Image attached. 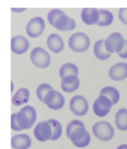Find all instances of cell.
Segmentation results:
<instances>
[{
	"label": "cell",
	"instance_id": "6da1fadb",
	"mask_svg": "<svg viewBox=\"0 0 127 149\" xmlns=\"http://www.w3.org/2000/svg\"><path fill=\"white\" fill-rule=\"evenodd\" d=\"M37 119L35 109L31 105L23 107L17 113V122L22 130H28L33 127Z\"/></svg>",
	"mask_w": 127,
	"mask_h": 149
},
{
	"label": "cell",
	"instance_id": "7a4b0ae2",
	"mask_svg": "<svg viewBox=\"0 0 127 149\" xmlns=\"http://www.w3.org/2000/svg\"><path fill=\"white\" fill-rule=\"evenodd\" d=\"M93 134L97 139L103 141H108L113 138L115 130L113 127L106 121L96 122L93 127Z\"/></svg>",
	"mask_w": 127,
	"mask_h": 149
},
{
	"label": "cell",
	"instance_id": "3957f363",
	"mask_svg": "<svg viewBox=\"0 0 127 149\" xmlns=\"http://www.w3.org/2000/svg\"><path fill=\"white\" fill-rule=\"evenodd\" d=\"M90 38L85 33H75L69 39V46L74 52H82L87 50L90 46Z\"/></svg>",
	"mask_w": 127,
	"mask_h": 149
},
{
	"label": "cell",
	"instance_id": "277c9868",
	"mask_svg": "<svg viewBox=\"0 0 127 149\" xmlns=\"http://www.w3.org/2000/svg\"><path fill=\"white\" fill-rule=\"evenodd\" d=\"M31 62L38 68L48 67L51 62L50 55L45 49L42 47H35L31 52Z\"/></svg>",
	"mask_w": 127,
	"mask_h": 149
},
{
	"label": "cell",
	"instance_id": "5b68a950",
	"mask_svg": "<svg viewBox=\"0 0 127 149\" xmlns=\"http://www.w3.org/2000/svg\"><path fill=\"white\" fill-rule=\"evenodd\" d=\"M69 139L72 143L78 148H83L89 145L90 142V136L85 127H79L75 129L71 134Z\"/></svg>",
	"mask_w": 127,
	"mask_h": 149
},
{
	"label": "cell",
	"instance_id": "8992f818",
	"mask_svg": "<svg viewBox=\"0 0 127 149\" xmlns=\"http://www.w3.org/2000/svg\"><path fill=\"white\" fill-rule=\"evenodd\" d=\"M125 45V40L121 33L117 32L112 33L105 40V48L109 53H119L122 50Z\"/></svg>",
	"mask_w": 127,
	"mask_h": 149
},
{
	"label": "cell",
	"instance_id": "52a82bcc",
	"mask_svg": "<svg viewBox=\"0 0 127 149\" xmlns=\"http://www.w3.org/2000/svg\"><path fill=\"white\" fill-rule=\"evenodd\" d=\"M111 100L105 95H100L93 103V112L98 117H103L108 115L112 106Z\"/></svg>",
	"mask_w": 127,
	"mask_h": 149
},
{
	"label": "cell",
	"instance_id": "ba28073f",
	"mask_svg": "<svg viewBox=\"0 0 127 149\" xmlns=\"http://www.w3.org/2000/svg\"><path fill=\"white\" fill-rule=\"evenodd\" d=\"M44 102L49 108L54 110H58L64 107L65 99L61 93L57 91L52 90L47 93L44 97Z\"/></svg>",
	"mask_w": 127,
	"mask_h": 149
},
{
	"label": "cell",
	"instance_id": "9c48e42d",
	"mask_svg": "<svg viewBox=\"0 0 127 149\" xmlns=\"http://www.w3.org/2000/svg\"><path fill=\"white\" fill-rule=\"evenodd\" d=\"M70 109L76 116L86 115L88 111V101L82 95H75L70 101Z\"/></svg>",
	"mask_w": 127,
	"mask_h": 149
},
{
	"label": "cell",
	"instance_id": "30bf717a",
	"mask_svg": "<svg viewBox=\"0 0 127 149\" xmlns=\"http://www.w3.org/2000/svg\"><path fill=\"white\" fill-rule=\"evenodd\" d=\"M34 136L39 141L44 142L50 139L52 136V129L47 121L39 122L34 129Z\"/></svg>",
	"mask_w": 127,
	"mask_h": 149
},
{
	"label": "cell",
	"instance_id": "8fae6325",
	"mask_svg": "<svg viewBox=\"0 0 127 149\" xmlns=\"http://www.w3.org/2000/svg\"><path fill=\"white\" fill-rule=\"evenodd\" d=\"M44 24L42 18L34 17L29 21L26 26V33L31 38H37L40 36L44 32Z\"/></svg>",
	"mask_w": 127,
	"mask_h": 149
},
{
	"label": "cell",
	"instance_id": "7c38bea8",
	"mask_svg": "<svg viewBox=\"0 0 127 149\" xmlns=\"http://www.w3.org/2000/svg\"><path fill=\"white\" fill-rule=\"evenodd\" d=\"M109 77L115 81H119L127 78V63L119 62L113 65L109 71Z\"/></svg>",
	"mask_w": 127,
	"mask_h": 149
},
{
	"label": "cell",
	"instance_id": "4fadbf2b",
	"mask_svg": "<svg viewBox=\"0 0 127 149\" xmlns=\"http://www.w3.org/2000/svg\"><path fill=\"white\" fill-rule=\"evenodd\" d=\"M30 43L24 36H17L12 38L11 42V51L16 54H24L29 49Z\"/></svg>",
	"mask_w": 127,
	"mask_h": 149
},
{
	"label": "cell",
	"instance_id": "5bb4252c",
	"mask_svg": "<svg viewBox=\"0 0 127 149\" xmlns=\"http://www.w3.org/2000/svg\"><path fill=\"white\" fill-rule=\"evenodd\" d=\"M54 27L59 31H72L76 28V21L72 18L64 14L57 18L54 23Z\"/></svg>",
	"mask_w": 127,
	"mask_h": 149
},
{
	"label": "cell",
	"instance_id": "9a60e30c",
	"mask_svg": "<svg viewBox=\"0 0 127 149\" xmlns=\"http://www.w3.org/2000/svg\"><path fill=\"white\" fill-rule=\"evenodd\" d=\"M81 19L87 25L98 24L100 19L99 10L95 8H85L82 10Z\"/></svg>",
	"mask_w": 127,
	"mask_h": 149
},
{
	"label": "cell",
	"instance_id": "2e32d148",
	"mask_svg": "<svg viewBox=\"0 0 127 149\" xmlns=\"http://www.w3.org/2000/svg\"><path fill=\"white\" fill-rule=\"evenodd\" d=\"M31 143V139L25 134L15 135L11 139V146L15 149H28Z\"/></svg>",
	"mask_w": 127,
	"mask_h": 149
},
{
	"label": "cell",
	"instance_id": "e0dca14e",
	"mask_svg": "<svg viewBox=\"0 0 127 149\" xmlns=\"http://www.w3.org/2000/svg\"><path fill=\"white\" fill-rule=\"evenodd\" d=\"M80 86V80L77 76H67L62 79L61 87L64 92L72 93L76 91Z\"/></svg>",
	"mask_w": 127,
	"mask_h": 149
},
{
	"label": "cell",
	"instance_id": "ac0fdd59",
	"mask_svg": "<svg viewBox=\"0 0 127 149\" xmlns=\"http://www.w3.org/2000/svg\"><path fill=\"white\" fill-rule=\"evenodd\" d=\"M48 48L54 53H59L64 49V43L62 38L58 34H51L47 40Z\"/></svg>",
	"mask_w": 127,
	"mask_h": 149
},
{
	"label": "cell",
	"instance_id": "d6986e66",
	"mask_svg": "<svg viewBox=\"0 0 127 149\" xmlns=\"http://www.w3.org/2000/svg\"><path fill=\"white\" fill-rule=\"evenodd\" d=\"M30 98V92L26 88H21L12 97V103L16 106L22 105L27 103Z\"/></svg>",
	"mask_w": 127,
	"mask_h": 149
},
{
	"label": "cell",
	"instance_id": "ffe728a7",
	"mask_svg": "<svg viewBox=\"0 0 127 149\" xmlns=\"http://www.w3.org/2000/svg\"><path fill=\"white\" fill-rule=\"evenodd\" d=\"M93 50L95 55L100 60H106L111 56V54L105 48V40H99L97 41L94 45Z\"/></svg>",
	"mask_w": 127,
	"mask_h": 149
},
{
	"label": "cell",
	"instance_id": "44dd1931",
	"mask_svg": "<svg viewBox=\"0 0 127 149\" xmlns=\"http://www.w3.org/2000/svg\"><path fill=\"white\" fill-rule=\"evenodd\" d=\"M115 125L121 131L127 130V110L121 108L117 112L115 115Z\"/></svg>",
	"mask_w": 127,
	"mask_h": 149
},
{
	"label": "cell",
	"instance_id": "7402d4cb",
	"mask_svg": "<svg viewBox=\"0 0 127 149\" xmlns=\"http://www.w3.org/2000/svg\"><path fill=\"white\" fill-rule=\"evenodd\" d=\"M100 95H105L111 100L112 105H116L120 98L119 93L118 90L112 86H106L100 91Z\"/></svg>",
	"mask_w": 127,
	"mask_h": 149
},
{
	"label": "cell",
	"instance_id": "603a6c76",
	"mask_svg": "<svg viewBox=\"0 0 127 149\" xmlns=\"http://www.w3.org/2000/svg\"><path fill=\"white\" fill-rule=\"evenodd\" d=\"M78 76V69L77 66L73 63H67L62 66L59 69V76L62 79L67 76Z\"/></svg>",
	"mask_w": 127,
	"mask_h": 149
},
{
	"label": "cell",
	"instance_id": "cb8c5ba5",
	"mask_svg": "<svg viewBox=\"0 0 127 149\" xmlns=\"http://www.w3.org/2000/svg\"><path fill=\"white\" fill-rule=\"evenodd\" d=\"M100 19L98 22V26H108L112 24L114 20V16L108 10L100 9Z\"/></svg>",
	"mask_w": 127,
	"mask_h": 149
},
{
	"label": "cell",
	"instance_id": "d4e9b609",
	"mask_svg": "<svg viewBox=\"0 0 127 149\" xmlns=\"http://www.w3.org/2000/svg\"><path fill=\"white\" fill-rule=\"evenodd\" d=\"M47 122L50 124L52 129V136L51 138L52 141H56L60 138L62 134V127L59 121L57 120H49Z\"/></svg>",
	"mask_w": 127,
	"mask_h": 149
},
{
	"label": "cell",
	"instance_id": "484cf974",
	"mask_svg": "<svg viewBox=\"0 0 127 149\" xmlns=\"http://www.w3.org/2000/svg\"><path fill=\"white\" fill-rule=\"evenodd\" d=\"M53 90L52 87L48 84H42L37 88V91H36V94L38 99L42 102L44 101V97L46 95L49 91Z\"/></svg>",
	"mask_w": 127,
	"mask_h": 149
},
{
	"label": "cell",
	"instance_id": "4316f807",
	"mask_svg": "<svg viewBox=\"0 0 127 149\" xmlns=\"http://www.w3.org/2000/svg\"><path fill=\"white\" fill-rule=\"evenodd\" d=\"M64 14V11L60 9H54L51 10V11L48 13V15H47V19H48L49 23L52 25V26H54V23H55V21L57 19V18H58L59 16H61V15Z\"/></svg>",
	"mask_w": 127,
	"mask_h": 149
},
{
	"label": "cell",
	"instance_id": "83f0119b",
	"mask_svg": "<svg viewBox=\"0 0 127 149\" xmlns=\"http://www.w3.org/2000/svg\"><path fill=\"white\" fill-rule=\"evenodd\" d=\"M85 127V125H84V124L81 122V121L74 120L73 121H71V122H69L68 126H67V137L69 139L71 134V132H73V130H75V129L78 128V127Z\"/></svg>",
	"mask_w": 127,
	"mask_h": 149
},
{
	"label": "cell",
	"instance_id": "f1b7e54d",
	"mask_svg": "<svg viewBox=\"0 0 127 149\" xmlns=\"http://www.w3.org/2000/svg\"><path fill=\"white\" fill-rule=\"evenodd\" d=\"M11 129L14 131H21L22 130L19 127L17 122V113H14L11 115Z\"/></svg>",
	"mask_w": 127,
	"mask_h": 149
},
{
	"label": "cell",
	"instance_id": "f546056e",
	"mask_svg": "<svg viewBox=\"0 0 127 149\" xmlns=\"http://www.w3.org/2000/svg\"><path fill=\"white\" fill-rule=\"evenodd\" d=\"M118 16L120 21L127 25V8H121L119 11Z\"/></svg>",
	"mask_w": 127,
	"mask_h": 149
},
{
	"label": "cell",
	"instance_id": "4dcf8cb0",
	"mask_svg": "<svg viewBox=\"0 0 127 149\" xmlns=\"http://www.w3.org/2000/svg\"><path fill=\"white\" fill-rule=\"evenodd\" d=\"M118 55L122 59H127V40H125V45L123 49L118 53Z\"/></svg>",
	"mask_w": 127,
	"mask_h": 149
},
{
	"label": "cell",
	"instance_id": "1f68e13d",
	"mask_svg": "<svg viewBox=\"0 0 127 149\" xmlns=\"http://www.w3.org/2000/svg\"><path fill=\"white\" fill-rule=\"evenodd\" d=\"M117 149H127V145L126 144H123V145L119 146L117 148Z\"/></svg>",
	"mask_w": 127,
	"mask_h": 149
},
{
	"label": "cell",
	"instance_id": "d6a6232c",
	"mask_svg": "<svg viewBox=\"0 0 127 149\" xmlns=\"http://www.w3.org/2000/svg\"><path fill=\"white\" fill-rule=\"evenodd\" d=\"M25 9H12V11H24Z\"/></svg>",
	"mask_w": 127,
	"mask_h": 149
}]
</instances>
